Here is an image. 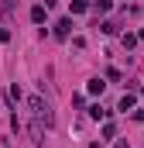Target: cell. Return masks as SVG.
Here are the masks:
<instances>
[{
    "mask_svg": "<svg viewBox=\"0 0 144 148\" xmlns=\"http://www.w3.org/2000/svg\"><path fill=\"white\" fill-rule=\"evenodd\" d=\"M28 110H31V124H38V127H52L55 124V114H52V107H48V100H41V97H28Z\"/></svg>",
    "mask_w": 144,
    "mask_h": 148,
    "instance_id": "6da1fadb",
    "label": "cell"
},
{
    "mask_svg": "<svg viewBox=\"0 0 144 148\" xmlns=\"http://www.w3.org/2000/svg\"><path fill=\"white\" fill-rule=\"evenodd\" d=\"M86 90H89L93 97H103V90H107V83H103V79L96 76V79H89V83H86Z\"/></svg>",
    "mask_w": 144,
    "mask_h": 148,
    "instance_id": "7a4b0ae2",
    "label": "cell"
},
{
    "mask_svg": "<svg viewBox=\"0 0 144 148\" xmlns=\"http://www.w3.org/2000/svg\"><path fill=\"white\" fill-rule=\"evenodd\" d=\"M55 35H58V38H69L72 35V21H69V17H62V21L55 24Z\"/></svg>",
    "mask_w": 144,
    "mask_h": 148,
    "instance_id": "3957f363",
    "label": "cell"
},
{
    "mask_svg": "<svg viewBox=\"0 0 144 148\" xmlns=\"http://www.w3.org/2000/svg\"><path fill=\"white\" fill-rule=\"evenodd\" d=\"M134 103H137V100H134V93H124V97H120V110H124V114L134 110Z\"/></svg>",
    "mask_w": 144,
    "mask_h": 148,
    "instance_id": "277c9868",
    "label": "cell"
},
{
    "mask_svg": "<svg viewBox=\"0 0 144 148\" xmlns=\"http://www.w3.org/2000/svg\"><path fill=\"white\" fill-rule=\"evenodd\" d=\"M31 21H35V24H45V7H41V3L31 7Z\"/></svg>",
    "mask_w": 144,
    "mask_h": 148,
    "instance_id": "5b68a950",
    "label": "cell"
},
{
    "mask_svg": "<svg viewBox=\"0 0 144 148\" xmlns=\"http://www.w3.org/2000/svg\"><path fill=\"white\" fill-rule=\"evenodd\" d=\"M69 7H72V14H82V10H89V0H72Z\"/></svg>",
    "mask_w": 144,
    "mask_h": 148,
    "instance_id": "8992f818",
    "label": "cell"
},
{
    "mask_svg": "<svg viewBox=\"0 0 144 148\" xmlns=\"http://www.w3.org/2000/svg\"><path fill=\"white\" fill-rule=\"evenodd\" d=\"M89 117H93V121H103V117H107V110H103L100 103H93V107H89Z\"/></svg>",
    "mask_w": 144,
    "mask_h": 148,
    "instance_id": "52a82bcc",
    "label": "cell"
},
{
    "mask_svg": "<svg viewBox=\"0 0 144 148\" xmlns=\"http://www.w3.org/2000/svg\"><path fill=\"white\" fill-rule=\"evenodd\" d=\"M93 7H96V10H100V14H107L110 7H113V0H93Z\"/></svg>",
    "mask_w": 144,
    "mask_h": 148,
    "instance_id": "ba28073f",
    "label": "cell"
},
{
    "mask_svg": "<svg viewBox=\"0 0 144 148\" xmlns=\"http://www.w3.org/2000/svg\"><path fill=\"white\" fill-rule=\"evenodd\" d=\"M137 45V35H124V48H134Z\"/></svg>",
    "mask_w": 144,
    "mask_h": 148,
    "instance_id": "9c48e42d",
    "label": "cell"
},
{
    "mask_svg": "<svg viewBox=\"0 0 144 148\" xmlns=\"http://www.w3.org/2000/svg\"><path fill=\"white\" fill-rule=\"evenodd\" d=\"M117 148H127V141H117Z\"/></svg>",
    "mask_w": 144,
    "mask_h": 148,
    "instance_id": "30bf717a",
    "label": "cell"
}]
</instances>
